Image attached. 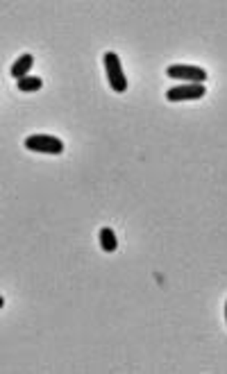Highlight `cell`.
<instances>
[{
  "mask_svg": "<svg viewBox=\"0 0 227 374\" xmlns=\"http://www.w3.org/2000/svg\"><path fill=\"white\" fill-rule=\"evenodd\" d=\"M102 64H105V73H107V80L111 88L116 93H125L127 91V80H125V73L123 66H120V59L116 53H105L102 57Z\"/></svg>",
  "mask_w": 227,
  "mask_h": 374,
  "instance_id": "cell-1",
  "label": "cell"
},
{
  "mask_svg": "<svg viewBox=\"0 0 227 374\" xmlns=\"http://www.w3.org/2000/svg\"><path fill=\"white\" fill-rule=\"evenodd\" d=\"M166 75L170 80H182L184 84H205L207 71L200 66H191V64H173L166 68Z\"/></svg>",
  "mask_w": 227,
  "mask_h": 374,
  "instance_id": "cell-2",
  "label": "cell"
},
{
  "mask_svg": "<svg viewBox=\"0 0 227 374\" xmlns=\"http://www.w3.org/2000/svg\"><path fill=\"white\" fill-rule=\"evenodd\" d=\"M26 148L30 152H39V154H62L64 141L53 134H32L26 139Z\"/></svg>",
  "mask_w": 227,
  "mask_h": 374,
  "instance_id": "cell-3",
  "label": "cell"
},
{
  "mask_svg": "<svg viewBox=\"0 0 227 374\" xmlns=\"http://www.w3.org/2000/svg\"><path fill=\"white\" fill-rule=\"evenodd\" d=\"M207 86L205 84H180L173 86L166 91V100L168 102H184V100H200L205 97Z\"/></svg>",
  "mask_w": 227,
  "mask_h": 374,
  "instance_id": "cell-4",
  "label": "cell"
},
{
  "mask_svg": "<svg viewBox=\"0 0 227 374\" xmlns=\"http://www.w3.org/2000/svg\"><path fill=\"white\" fill-rule=\"evenodd\" d=\"M32 66H35V57L28 53V55H21L19 59L12 64L10 73H12L14 80H23V77H28V73H30Z\"/></svg>",
  "mask_w": 227,
  "mask_h": 374,
  "instance_id": "cell-5",
  "label": "cell"
},
{
  "mask_svg": "<svg viewBox=\"0 0 227 374\" xmlns=\"http://www.w3.org/2000/svg\"><path fill=\"white\" fill-rule=\"evenodd\" d=\"M44 86V80L42 77H35V75H28V77H23V80H16V88L23 93H35L39 91V88Z\"/></svg>",
  "mask_w": 227,
  "mask_h": 374,
  "instance_id": "cell-6",
  "label": "cell"
},
{
  "mask_svg": "<svg viewBox=\"0 0 227 374\" xmlns=\"http://www.w3.org/2000/svg\"><path fill=\"white\" fill-rule=\"evenodd\" d=\"M100 247L105 252H113L118 247L116 234H113V230H109V227H102V230H100Z\"/></svg>",
  "mask_w": 227,
  "mask_h": 374,
  "instance_id": "cell-7",
  "label": "cell"
},
{
  "mask_svg": "<svg viewBox=\"0 0 227 374\" xmlns=\"http://www.w3.org/2000/svg\"><path fill=\"white\" fill-rule=\"evenodd\" d=\"M225 322H227V304H225Z\"/></svg>",
  "mask_w": 227,
  "mask_h": 374,
  "instance_id": "cell-8",
  "label": "cell"
}]
</instances>
